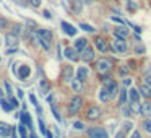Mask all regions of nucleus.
Instances as JSON below:
<instances>
[{"instance_id": "obj_1", "label": "nucleus", "mask_w": 151, "mask_h": 138, "mask_svg": "<svg viewBox=\"0 0 151 138\" xmlns=\"http://www.w3.org/2000/svg\"><path fill=\"white\" fill-rule=\"evenodd\" d=\"M36 39L46 50L50 49V41H52V33L49 29H37L36 31Z\"/></svg>"}, {"instance_id": "obj_2", "label": "nucleus", "mask_w": 151, "mask_h": 138, "mask_svg": "<svg viewBox=\"0 0 151 138\" xmlns=\"http://www.w3.org/2000/svg\"><path fill=\"white\" fill-rule=\"evenodd\" d=\"M112 60L111 59H99L98 62H96V70H98V73H101V75H106V73H109L112 70Z\"/></svg>"}, {"instance_id": "obj_3", "label": "nucleus", "mask_w": 151, "mask_h": 138, "mask_svg": "<svg viewBox=\"0 0 151 138\" xmlns=\"http://www.w3.org/2000/svg\"><path fill=\"white\" fill-rule=\"evenodd\" d=\"M81 104H83V99L80 98V96H75V98L70 101V104H68V114L70 115L78 114V111L81 109Z\"/></svg>"}, {"instance_id": "obj_4", "label": "nucleus", "mask_w": 151, "mask_h": 138, "mask_svg": "<svg viewBox=\"0 0 151 138\" xmlns=\"http://www.w3.org/2000/svg\"><path fill=\"white\" fill-rule=\"evenodd\" d=\"M112 49H114V52L117 54H125L127 52V42H125V39H114L112 41Z\"/></svg>"}, {"instance_id": "obj_5", "label": "nucleus", "mask_w": 151, "mask_h": 138, "mask_svg": "<svg viewBox=\"0 0 151 138\" xmlns=\"http://www.w3.org/2000/svg\"><path fill=\"white\" fill-rule=\"evenodd\" d=\"M88 137L89 138H109V135H107V132H106L104 128L94 127V128H89L88 130Z\"/></svg>"}, {"instance_id": "obj_6", "label": "nucleus", "mask_w": 151, "mask_h": 138, "mask_svg": "<svg viewBox=\"0 0 151 138\" xmlns=\"http://www.w3.org/2000/svg\"><path fill=\"white\" fill-rule=\"evenodd\" d=\"M80 57H81L83 62H93L94 60V50L91 47H85V49L80 52Z\"/></svg>"}, {"instance_id": "obj_7", "label": "nucleus", "mask_w": 151, "mask_h": 138, "mask_svg": "<svg viewBox=\"0 0 151 138\" xmlns=\"http://www.w3.org/2000/svg\"><path fill=\"white\" fill-rule=\"evenodd\" d=\"M114 36L119 37V39H127L128 37V29L125 24H122V26H115L114 28Z\"/></svg>"}, {"instance_id": "obj_8", "label": "nucleus", "mask_w": 151, "mask_h": 138, "mask_svg": "<svg viewBox=\"0 0 151 138\" xmlns=\"http://www.w3.org/2000/svg\"><path fill=\"white\" fill-rule=\"evenodd\" d=\"M99 117H101V109L98 106H91L88 109V119L89 120H98Z\"/></svg>"}, {"instance_id": "obj_9", "label": "nucleus", "mask_w": 151, "mask_h": 138, "mask_svg": "<svg viewBox=\"0 0 151 138\" xmlns=\"http://www.w3.org/2000/svg\"><path fill=\"white\" fill-rule=\"evenodd\" d=\"M94 47L99 50V52H102V54L107 52V50H109L107 42H106V41L102 39V37H98V39H94Z\"/></svg>"}, {"instance_id": "obj_10", "label": "nucleus", "mask_w": 151, "mask_h": 138, "mask_svg": "<svg viewBox=\"0 0 151 138\" xmlns=\"http://www.w3.org/2000/svg\"><path fill=\"white\" fill-rule=\"evenodd\" d=\"M5 44H7V47H17L18 46V36H15L13 33H8L5 36Z\"/></svg>"}, {"instance_id": "obj_11", "label": "nucleus", "mask_w": 151, "mask_h": 138, "mask_svg": "<svg viewBox=\"0 0 151 138\" xmlns=\"http://www.w3.org/2000/svg\"><path fill=\"white\" fill-rule=\"evenodd\" d=\"M17 75H18V78H20V80H26L28 76L31 75V68L28 65H21L20 70L17 72Z\"/></svg>"}, {"instance_id": "obj_12", "label": "nucleus", "mask_w": 151, "mask_h": 138, "mask_svg": "<svg viewBox=\"0 0 151 138\" xmlns=\"http://www.w3.org/2000/svg\"><path fill=\"white\" fill-rule=\"evenodd\" d=\"M12 132H13V128L10 125L5 122H0V137H8V135H12Z\"/></svg>"}, {"instance_id": "obj_13", "label": "nucleus", "mask_w": 151, "mask_h": 138, "mask_svg": "<svg viewBox=\"0 0 151 138\" xmlns=\"http://www.w3.org/2000/svg\"><path fill=\"white\" fill-rule=\"evenodd\" d=\"M60 24H62V29H63L65 34H68V36H75L76 34V28H73L72 24H68L67 21H62Z\"/></svg>"}, {"instance_id": "obj_14", "label": "nucleus", "mask_w": 151, "mask_h": 138, "mask_svg": "<svg viewBox=\"0 0 151 138\" xmlns=\"http://www.w3.org/2000/svg\"><path fill=\"white\" fill-rule=\"evenodd\" d=\"M109 99H111V94H109L107 86H102V88L99 89V101H101V102H107Z\"/></svg>"}, {"instance_id": "obj_15", "label": "nucleus", "mask_w": 151, "mask_h": 138, "mask_svg": "<svg viewBox=\"0 0 151 138\" xmlns=\"http://www.w3.org/2000/svg\"><path fill=\"white\" fill-rule=\"evenodd\" d=\"M20 120H21V124H24L28 128H33V122H31V117L26 111H23V114H20Z\"/></svg>"}, {"instance_id": "obj_16", "label": "nucleus", "mask_w": 151, "mask_h": 138, "mask_svg": "<svg viewBox=\"0 0 151 138\" xmlns=\"http://www.w3.org/2000/svg\"><path fill=\"white\" fill-rule=\"evenodd\" d=\"M104 86H107V89H109V94H111V99H114L115 96L119 94V86H117V83H115V81L109 83V85H104Z\"/></svg>"}, {"instance_id": "obj_17", "label": "nucleus", "mask_w": 151, "mask_h": 138, "mask_svg": "<svg viewBox=\"0 0 151 138\" xmlns=\"http://www.w3.org/2000/svg\"><path fill=\"white\" fill-rule=\"evenodd\" d=\"M76 52H78V50H76L75 47H67V49H65V57L68 60H76V59H78V54H76Z\"/></svg>"}, {"instance_id": "obj_18", "label": "nucleus", "mask_w": 151, "mask_h": 138, "mask_svg": "<svg viewBox=\"0 0 151 138\" xmlns=\"http://www.w3.org/2000/svg\"><path fill=\"white\" fill-rule=\"evenodd\" d=\"M141 115H143V117H148L150 119L151 117V102H143V104H141Z\"/></svg>"}, {"instance_id": "obj_19", "label": "nucleus", "mask_w": 151, "mask_h": 138, "mask_svg": "<svg viewBox=\"0 0 151 138\" xmlns=\"http://www.w3.org/2000/svg\"><path fill=\"white\" fill-rule=\"evenodd\" d=\"M72 89H73L75 93H81V91H83V81H81V80L73 78V80H72Z\"/></svg>"}, {"instance_id": "obj_20", "label": "nucleus", "mask_w": 151, "mask_h": 138, "mask_svg": "<svg viewBox=\"0 0 151 138\" xmlns=\"http://www.w3.org/2000/svg\"><path fill=\"white\" fill-rule=\"evenodd\" d=\"M85 47H88V41L85 39V37H80V39H76V42H75V49L78 50V52H81Z\"/></svg>"}, {"instance_id": "obj_21", "label": "nucleus", "mask_w": 151, "mask_h": 138, "mask_svg": "<svg viewBox=\"0 0 151 138\" xmlns=\"http://www.w3.org/2000/svg\"><path fill=\"white\" fill-rule=\"evenodd\" d=\"M70 4H72V8H73L75 13H81V8H83L81 0H70Z\"/></svg>"}, {"instance_id": "obj_22", "label": "nucleus", "mask_w": 151, "mask_h": 138, "mask_svg": "<svg viewBox=\"0 0 151 138\" xmlns=\"http://www.w3.org/2000/svg\"><path fill=\"white\" fill-rule=\"evenodd\" d=\"M86 76H88V68H86V67H80V68L76 70V78L81 80V81H85Z\"/></svg>"}, {"instance_id": "obj_23", "label": "nucleus", "mask_w": 151, "mask_h": 138, "mask_svg": "<svg viewBox=\"0 0 151 138\" xmlns=\"http://www.w3.org/2000/svg\"><path fill=\"white\" fill-rule=\"evenodd\" d=\"M63 80H67V81H72L73 80V68L72 67H65V68H63Z\"/></svg>"}, {"instance_id": "obj_24", "label": "nucleus", "mask_w": 151, "mask_h": 138, "mask_svg": "<svg viewBox=\"0 0 151 138\" xmlns=\"http://www.w3.org/2000/svg\"><path fill=\"white\" fill-rule=\"evenodd\" d=\"M128 96H130V101L135 102V101H138V99H140V91H138V89H135V88H132V89H128Z\"/></svg>"}, {"instance_id": "obj_25", "label": "nucleus", "mask_w": 151, "mask_h": 138, "mask_svg": "<svg viewBox=\"0 0 151 138\" xmlns=\"http://www.w3.org/2000/svg\"><path fill=\"white\" fill-rule=\"evenodd\" d=\"M140 94H143L145 98H151V88H150V86H146V85H143L140 88Z\"/></svg>"}, {"instance_id": "obj_26", "label": "nucleus", "mask_w": 151, "mask_h": 138, "mask_svg": "<svg viewBox=\"0 0 151 138\" xmlns=\"http://www.w3.org/2000/svg\"><path fill=\"white\" fill-rule=\"evenodd\" d=\"M128 99V94H127V89H122L120 91V96H119V104L120 106H124L125 104V101Z\"/></svg>"}, {"instance_id": "obj_27", "label": "nucleus", "mask_w": 151, "mask_h": 138, "mask_svg": "<svg viewBox=\"0 0 151 138\" xmlns=\"http://www.w3.org/2000/svg\"><path fill=\"white\" fill-rule=\"evenodd\" d=\"M0 104H2V109H4L5 112H12V111H13V106L10 104V101H5V99H4V101H0Z\"/></svg>"}, {"instance_id": "obj_28", "label": "nucleus", "mask_w": 151, "mask_h": 138, "mask_svg": "<svg viewBox=\"0 0 151 138\" xmlns=\"http://www.w3.org/2000/svg\"><path fill=\"white\" fill-rule=\"evenodd\" d=\"M49 81H47V80H42V81H41V93H42V94H47V93H49Z\"/></svg>"}, {"instance_id": "obj_29", "label": "nucleus", "mask_w": 151, "mask_h": 138, "mask_svg": "<svg viewBox=\"0 0 151 138\" xmlns=\"http://www.w3.org/2000/svg\"><path fill=\"white\" fill-rule=\"evenodd\" d=\"M12 33H13L15 36H20V34L23 33V26H21V24H15L13 29H12Z\"/></svg>"}, {"instance_id": "obj_30", "label": "nucleus", "mask_w": 151, "mask_h": 138, "mask_svg": "<svg viewBox=\"0 0 151 138\" xmlns=\"http://www.w3.org/2000/svg\"><path fill=\"white\" fill-rule=\"evenodd\" d=\"M4 86H5V93L8 94V98H12V94H13V91H12V85L7 81V80H5V81H4Z\"/></svg>"}, {"instance_id": "obj_31", "label": "nucleus", "mask_w": 151, "mask_h": 138, "mask_svg": "<svg viewBox=\"0 0 151 138\" xmlns=\"http://www.w3.org/2000/svg\"><path fill=\"white\" fill-rule=\"evenodd\" d=\"M145 85L150 86V88H151V68L148 70L146 73H145Z\"/></svg>"}, {"instance_id": "obj_32", "label": "nucleus", "mask_w": 151, "mask_h": 138, "mask_svg": "<svg viewBox=\"0 0 151 138\" xmlns=\"http://www.w3.org/2000/svg\"><path fill=\"white\" fill-rule=\"evenodd\" d=\"M50 109H52V114H54V117H55L57 120H60V122H62V117H60V114H59V111H57L55 104H50Z\"/></svg>"}, {"instance_id": "obj_33", "label": "nucleus", "mask_w": 151, "mask_h": 138, "mask_svg": "<svg viewBox=\"0 0 151 138\" xmlns=\"http://www.w3.org/2000/svg\"><path fill=\"white\" fill-rule=\"evenodd\" d=\"M143 128L148 132V133H151V119H145V122H143Z\"/></svg>"}, {"instance_id": "obj_34", "label": "nucleus", "mask_w": 151, "mask_h": 138, "mask_svg": "<svg viewBox=\"0 0 151 138\" xmlns=\"http://www.w3.org/2000/svg\"><path fill=\"white\" fill-rule=\"evenodd\" d=\"M18 132H20V137H21V138H28L26 128H24V124H20V127H18Z\"/></svg>"}, {"instance_id": "obj_35", "label": "nucleus", "mask_w": 151, "mask_h": 138, "mask_svg": "<svg viewBox=\"0 0 151 138\" xmlns=\"http://www.w3.org/2000/svg\"><path fill=\"white\" fill-rule=\"evenodd\" d=\"M80 28H81L83 31H88V33H94V28L93 26H89V24H86V23H83V24H80Z\"/></svg>"}, {"instance_id": "obj_36", "label": "nucleus", "mask_w": 151, "mask_h": 138, "mask_svg": "<svg viewBox=\"0 0 151 138\" xmlns=\"http://www.w3.org/2000/svg\"><path fill=\"white\" fill-rule=\"evenodd\" d=\"M29 101H31V104H34L37 107V112L41 114V107H39V104H37V99H36V96L34 94H29Z\"/></svg>"}, {"instance_id": "obj_37", "label": "nucleus", "mask_w": 151, "mask_h": 138, "mask_svg": "<svg viewBox=\"0 0 151 138\" xmlns=\"http://www.w3.org/2000/svg\"><path fill=\"white\" fill-rule=\"evenodd\" d=\"M7 26H8V21L5 20L4 17H0V31H2V29H5Z\"/></svg>"}, {"instance_id": "obj_38", "label": "nucleus", "mask_w": 151, "mask_h": 138, "mask_svg": "<svg viewBox=\"0 0 151 138\" xmlns=\"http://www.w3.org/2000/svg\"><path fill=\"white\" fill-rule=\"evenodd\" d=\"M127 4H128V10H130V12H135V10H137V5H135L133 0H127Z\"/></svg>"}, {"instance_id": "obj_39", "label": "nucleus", "mask_w": 151, "mask_h": 138, "mask_svg": "<svg viewBox=\"0 0 151 138\" xmlns=\"http://www.w3.org/2000/svg\"><path fill=\"white\" fill-rule=\"evenodd\" d=\"M39 128H41V132H42V133H44V135H46V133H47V132H49V130H47V128H46V125H44V122H42V119H39Z\"/></svg>"}, {"instance_id": "obj_40", "label": "nucleus", "mask_w": 151, "mask_h": 138, "mask_svg": "<svg viewBox=\"0 0 151 138\" xmlns=\"http://www.w3.org/2000/svg\"><path fill=\"white\" fill-rule=\"evenodd\" d=\"M8 101H10V104L13 106V109H17V107H18V99H17V98H13V96H12V98L8 99Z\"/></svg>"}, {"instance_id": "obj_41", "label": "nucleus", "mask_w": 151, "mask_h": 138, "mask_svg": "<svg viewBox=\"0 0 151 138\" xmlns=\"http://www.w3.org/2000/svg\"><path fill=\"white\" fill-rule=\"evenodd\" d=\"M119 73H120V76L127 75V73H128V68H127L125 65H122V67H120V70H119Z\"/></svg>"}, {"instance_id": "obj_42", "label": "nucleus", "mask_w": 151, "mask_h": 138, "mask_svg": "<svg viewBox=\"0 0 151 138\" xmlns=\"http://www.w3.org/2000/svg\"><path fill=\"white\" fill-rule=\"evenodd\" d=\"M29 4H31V7L37 8V7L41 5V0H29Z\"/></svg>"}, {"instance_id": "obj_43", "label": "nucleus", "mask_w": 151, "mask_h": 138, "mask_svg": "<svg viewBox=\"0 0 151 138\" xmlns=\"http://www.w3.org/2000/svg\"><path fill=\"white\" fill-rule=\"evenodd\" d=\"M73 127H75V128H80V130H83V128H85V125H83L81 122H73Z\"/></svg>"}, {"instance_id": "obj_44", "label": "nucleus", "mask_w": 151, "mask_h": 138, "mask_svg": "<svg viewBox=\"0 0 151 138\" xmlns=\"http://www.w3.org/2000/svg\"><path fill=\"white\" fill-rule=\"evenodd\" d=\"M42 17H44V18H47V20H50V18H52V15H50V12H49V10H44V12H42Z\"/></svg>"}, {"instance_id": "obj_45", "label": "nucleus", "mask_w": 151, "mask_h": 138, "mask_svg": "<svg viewBox=\"0 0 151 138\" xmlns=\"http://www.w3.org/2000/svg\"><path fill=\"white\" fill-rule=\"evenodd\" d=\"M125 135H127V132L122 130V132H119V133L115 135V138H125Z\"/></svg>"}, {"instance_id": "obj_46", "label": "nucleus", "mask_w": 151, "mask_h": 138, "mask_svg": "<svg viewBox=\"0 0 151 138\" xmlns=\"http://www.w3.org/2000/svg\"><path fill=\"white\" fill-rule=\"evenodd\" d=\"M128 128H132V122H125L124 124V130L128 132Z\"/></svg>"}, {"instance_id": "obj_47", "label": "nucleus", "mask_w": 151, "mask_h": 138, "mask_svg": "<svg viewBox=\"0 0 151 138\" xmlns=\"http://www.w3.org/2000/svg\"><path fill=\"white\" fill-rule=\"evenodd\" d=\"M122 112H124V115H125V117H128V115H130V111H128L127 107H124V106H122Z\"/></svg>"}, {"instance_id": "obj_48", "label": "nucleus", "mask_w": 151, "mask_h": 138, "mask_svg": "<svg viewBox=\"0 0 151 138\" xmlns=\"http://www.w3.org/2000/svg\"><path fill=\"white\" fill-rule=\"evenodd\" d=\"M135 52H137V54H145V47H137V49H135Z\"/></svg>"}, {"instance_id": "obj_49", "label": "nucleus", "mask_w": 151, "mask_h": 138, "mask_svg": "<svg viewBox=\"0 0 151 138\" xmlns=\"http://www.w3.org/2000/svg\"><path fill=\"white\" fill-rule=\"evenodd\" d=\"M132 85V80L130 78H124V86H130Z\"/></svg>"}, {"instance_id": "obj_50", "label": "nucleus", "mask_w": 151, "mask_h": 138, "mask_svg": "<svg viewBox=\"0 0 151 138\" xmlns=\"http://www.w3.org/2000/svg\"><path fill=\"white\" fill-rule=\"evenodd\" d=\"M5 99V91L2 89V86H0V101H4Z\"/></svg>"}, {"instance_id": "obj_51", "label": "nucleus", "mask_w": 151, "mask_h": 138, "mask_svg": "<svg viewBox=\"0 0 151 138\" xmlns=\"http://www.w3.org/2000/svg\"><path fill=\"white\" fill-rule=\"evenodd\" d=\"M17 94H18V98H20V99H23V96H24V93H23V91H21V89H20V88H18V89H17Z\"/></svg>"}, {"instance_id": "obj_52", "label": "nucleus", "mask_w": 151, "mask_h": 138, "mask_svg": "<svg viewBox=\"0 0 151 138\" xmlns=\"http://www.w3.org/2000/svg\"><path fill=\"white\" fill-rule=\"evenodd\" d=\"M132 138H143V137H141V135L138 133V132H133V135H132Z\"/></svg>"}, {"instance_id": "obj_53", "label": "nucleus", "mask_w": 151, "mask_h": 138, "mask_svg": "<svg viewBox=\"0 0 151 138\" xmlns=\"http://www.w3.org/2000/svg\"><path fill=\"white\" fill-rule=\"evenodd\" d=\"M83 2H85V4H91L93 0H83Z\"/></svg>"}, {"instance_id": "obj_54", "label": "nucleus", "mask_w": 151, "mask_h": 138, "mask_svg": "<svg viewBox=\"0 0 151 138\" xmlns=\"http://www.w3.org/2000/svg\"><path fill=\"white\" fill-rule=\"evenodd\" d=\"M29 138H39V137H37V135H34V133H33V135H31Z\"/></svg>"}, {"instance_id": "obj_55", "label": "nucleus", "mask_w": 151, "mask_h": 138, "mask_svg": "<svg viewBox=\"0 0 151 138\" xmlns=\"http://www.w3.org/2000/svg\"><path fill=\"white\" fill-rule=\"evenodd\" d=\"M15 2H18V0H15Z\"/></svg>"}]
</instances>
